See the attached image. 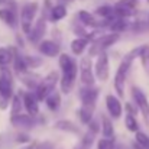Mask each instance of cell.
Segmentation results:
<instances>
[{"instance_id":"obj_1","label":"cell","mask_w":149,"mask_h":149,"mask_svg":"<svg viewBox=\"0 0 149 149\" xmlns=\"http://www.w3.org/2000/svg\"><path fill=\"white\" fill-rule=\"evenodd\" d=\"M141 52H142V47H138V48H133L130 52H127L125 55V58L122 59L119 68H117V72L114 75V90L117 93V96L123 97L125 96V83H126V75H127V71L133 62V59L136 56H141Z\"/></svg>"},{"instance_id":"obj_2","label":"cell","mask_w":149,"mask_h":149,"mask_svg":"<svg viewBox=\"0 0 149 149\" xmlns=\"http://www.w3.org/2000/svg\"><path fill=\"white\" fill-rule=\"evenodd\" d=\"M77 72H78V65L75 61H72L67 68L62 70V75L59 78V86H61V91L64 94L71 93V90L74 88V84L77 80Z\"/></svg>"},{"instance_id":"obj_3","label":"cell","mask_w":149,"mask_h":149,"mask_svg":"<svg viewBox=\"0 0 149 149\" xmlns=\"http://www.w3.org/2000/svg\"><path fill=\"white\" fill-rule=\"evenodd\" d=\"M58 80H59V74H58L56 71H51L49 74L38 84V87H36V94H35V97L38 99V101H44V100L54 91L55 84H56Z\"/></svg>"},{"instance_id":"obj_4","label":"cell","mask_w":149,"mask_h":149,"mask_svg":"<svg viewBox=\"0 0 149 149\" xmlns=\"http://www.w3.org/2000/svg\"><path fill=\"white\" fill-rule=\"evenodd\" d=\"M38 12V3L32 1V3H26L22 10H20V25H22V31L29 35L32 31V20L35 19V15Z\"/></svg>"},{"instance_id":"obj_5","label":"cell","mask_w":149,"mask_h":149,"mask_svg":"<svg viewBox=\"0 0 149 149\" xmlns=\"http://www.w3.org/2000/svg\"><path fill=\"white\" fill-rule=\"evenodd\" d=\"M80 78H81V83L86 87H93L96 84V77H94V72H93V65H91L90 56L83 58L80 61Z\"/></svg>"},{"instance_id":"obj_6","label":"cell","mask_w":149,"mask_h":149,"mask_svg":"<svg viewBox=\"0 0 149 149\" xmlns=\"http://www.w3.org/2000/svg\"><path fill=\"white\" fill-rule=\"evenodd\" d=\"M0 94L7 100L13 97V75L6 67L0 71Z\"/></svg>"},{"instance_id":"obj_7","label":"cell","mask_w":149,"mask_h":149,"mask_svg":"<svg viewBox=\"0 0 149 149\" xmlns=\"http://www.w3.org/2000/svg\"><path fill=\"white\" fill-rule=\"evenodd\" d=\"M94 77H97L100 81H107L109 75H110V67H109V56L106 54V51L100 52L97 55V61L94 65Z\"/></svg>"},{"instance_id":"obj_8","label":"cell","mask_w":149,"mask_h":149,"mask_svg":"<svg viewBox=\"0 0 149 149\" xmlns=\"http://www.w3.org/2000/svg\"><path fill=\"white\" fill-rule=\"evenodd\" d=\"M132 96H133V100L139 109V111L142 113L145 122L149 125V101L148 97L138 88V87H132Z\"/></svg>"},{"instance_id":"obj_9","label":"cell","mask_w":149,"mask_h":149,"mask_svg":"<svg viewBox=\"0 0 149 149\" xmlns=\"http://www.w3.org/2000/svg\"><path fill=\"white\" fill-rule=\"evenodd\" d=\"M106 107H107V111H109L111 119H120L122 117L123 107H122V103L119 101V99L116 96L109 94L106 97Z\"/></svg>"},{"instance_id":"obj_10","label":"cell","mask_w":149,"mask_h":149,"mask_svg":"<svg viewBox=\"0 0 149 149\" xmlns=\"http://www.w3.org/2000/svg\"><path fill=\"white\" fill-rule=\"evenodd\" d=\"M12 125L16 127V129H20V130H28V129H32L35 126V119L31 117L29 114H17V116H13L10 119Z\"/></svg>"},{"instance_id":"obj_11","label":"cell","mask_w":149,"mask_h":149,"mask_svg":"<svg viewBox=\"0 0 149 149\" xmlns=\"http://www.w3.org/2000/svg\"><path fill=\"white\" fill-rule=\"evenodd\" d=\"M45 29H47L45 19L41 17V19L36 22V25L32 26V31H31V33L28 35V36H29V41H31L32 44H38V42H41V39L44 38Z\"/></svg>"},{"instance_id":"obj_12","label":"cell","mask_w":149,"mask_h":149,"mask_svg":"<svg viewBox=\"0 0 149 149\" xmlns=\"http://www.w3.org/2000/svg\"><path fill=\"white\" fill-rule=\"evenodd\" d=\"M22 99H23V107L26 109V111H28V114H29L31 117H33V116H36V114L39 113L38 99L35 97V94L26 93V94L22 96Z\"/></svg>"},{"instance_id":"obj_13","label":"cell","mask_w":149,"mask_h":149,"mask_svg":"<svg viewBox=\"0 0 149 149\" xmlns=\"http://www.w3.org/2000/svg\"><path fill=\"white\" fill-rule=\"evenodd\" d=\"M99 90L94 87H84L80 90V99L81 104H87V106H96V100H97Z\"/></svg>"},{"instance_id":"obj_14","label":"cell","mask_w":149,"mask_h":149,"mask_svg":"<svg viewBox=\"0 0 149 149\" xmlns=\"http://www.w3.org/2000/svg\"><path fill=\"white\" fill-rule=\"evenodd\" d=\"M59 45L54 41H41L39 42V52L44 54L45 56L54 58L56 55H59Z\"/></svg>"},{"instance_id":"obj_15","label":"cell","mask_w":149,"mask_h":149,"mask_svg":"<svg viewBox=\"0 0 149 149\" xmlns=\"http://www.w3.org/2000/svg\"><path fill=\"white\" fill-rule=\"evenodd\" d=\"M0 20H3L7 26L10 28H16V23H17V16L16 13L9 9V7H4V9H0Z\"/></svg>"},{"instance_id":"obj_16","label":"cell","mask_w":149,"mask_h":149,"mask_svg":"<svg viewBox=\"0 0 149 149\" xmlns=\"http://www.w3.org/2000/svg\"><path fill=\"white\" fill-rule=\"evenodd\" d=\"M94 109H96V106L81 104V107H80V110H78V116H80L81 123L88 125V123L93 120V113H94Z\"/></svg>"},{"instance_id":"obj_17","label":"cell","mask_w":149,"mask_h":149,"mask_svg":"<svg viewBox=\"0 0 149 149\" xmlns=\"http://www.w3.org/2000/svg\"><path fill=\"white\" fill-rule=\"evenodd\" d=\"M117 41H119V35L117 33H107V35H101L96 41V44L99 45L100 49L103 51V48H109L113 44H116Z\"/></svg>"},{"instance_id":"obj_18","label":"cell","mask_w":149,"mask_h":149,"mask_svg":"<svg viewBox=\"0 0 149 149\" xmlns=\"http://www.w3.org/2000/svg\"><path fill=\"white\" fill-rule=\"evenodd\" d=\"M55 129L58 130H62V132H70V133H74V135H78L80 133V129L75 123L70 122V120H59L54 125Z\"/></svg>"},{"instance_id":"obj_19","label":"cell","mask_w":149,"mask_h":149,"mask_svg":"<svg viewBox=\"0 0 149 149\" xmlns=\"http://www.w3.org/2000/svg\"><path fill=\"white\" fill-rule=\"evenodd\" d=\"M101 133H103L104 139H113V135H114L113 123L104 114H101Z\"/></svg>"},{"instance_id":"obj_20","label":"cell","mask_w":149,"mask_h":149,"mask_svg":"<svg viewBox=\"0 0 149 149\" xmlns=\"http://www.w3.org/2000/svg\"><path fill=\"white\" fill-rule=\"evenodd\" d=\"M90 44V41L88 39H86V38H75L72 42H71V51H72V54H75V55H81L84 49L87 48V45Z\"/></svg>"},{"instance_id":"obj_21","label":"cell","mask_w":149,"mask_h":149,"mask_svg":"<svg viewBox=\"0 0 149 149\" xmlns=\"http://www.w3.org/2000/svg\"><path fill=\"white\" fill-rule=\"evenodd\" d=\"M78 17H80V20L84 23V25H87V26H99V20L96 19V16L94 15H91L90 12H87V10H78Z\"/></svg>"},{"instance_id":"obj_22","label":"cell","mask_w":149,"mask_h":149,"mask_svg":"<svg viewBox=\"0 0 149 149\" xmlns=\"http://www.w3.org/2000/svg\"><path fill=\"white\" fill-rule=\"evenodd\" d=\"M13 65H15V71L19 72V74H26V62H25V58L19 55L17 51H13Z\"/></svg>"},{"instance_id":"obj_23","label":"cell","mask_w":149,"mask_h":149,"mask_svg":"<svg viewBox=\"0 0 149 149\" xmlns=\"http://www.w3.org/2000/svg\"><path fill=\"white\" fill-rule=\"evenodd\" d=\"M45 103L49 107V110H54V111L58 110L61 107V96H59V93L58 91H52L49 96L45 99Z\"/></svg>"},{"instance_id":"obj_24","label":"cell","mask_w":149,"mask_h":149,"mask_svg":"<svg viewBox=\"0 0 149 149\" xmlns=\"http://www.w3.org/2000/svg\"><path fill=\"white\" fill-rule=\"evenodd\" d=\"M65 16H67V9L62 4H56L51 9V20L58 22V20L64 19Z\"/></svg>"},{"instance_id":"obj_25","label":"cell","mask_w":149,"mask_h":149,"mask_svg":"<svg viewBox=\"0 0 149 149\" xmlns=\"http://www.w3.org/2000/svg\"><path fill=\"white\" fill-rule=\"evenodd\" d=\"M13 62V51L9 48H0V65L4 68Z\"/></svg>"},{"instance_id":"obj_26","label":"cell","mask_w":149,"mask_h":149,"mask_svg":"<svg viewBox=\"0 0 149 149\" xmlns=\"http://www.w3.org/2000/svg\"><path fill=\"white\" fill-rule=\"evenodd\" d=\"M22 107H23V99H22V93L19 91L16 96H13V101H12V117L20 114Z\"/></svg>"},{"instance_id":"obj_27","label":"cell","mask_w":149,"mask_h":149,"mask_svg":"<svg viewBox=\"0 0 149 149\" xmlns=\"http://www.w3.org/2000/svg\"><path fill=\"white\" fill-rule=\"evenodd\" d=\"M96 13L104 17V19H116L114 16V7H110V6H101L96 10Z\"/></svg>"},{"instance_id":"obj_28","label":"cell","mask_w":149,"mask_h":149,"mask_svg":"<svg viewBox=\"0 0 149 149\" xmlns=\"http://www.w3.org/2000/svg\"><path fill=\"white\" fill-rule=\"evenodd\" d=\"M139 58L142 61V65H143L146 75H149V45H142V52H141Z\"/></svg>"},{"instance_id":"obj_29","label":"cell","mask_w":149,"mask_h":149,"mask_svg":"<svg viewBox=\"0 0 149 149\" xmlns=\"http://www.w3.org/2000/svg\"><path fill=\"white\" fill-rule=\"evenodd\" d=\"M125 125H126L127 130H130V132H133V133L139 132V126H138V122H136V117H135V116L126 114V117H125Z\"/></svg>"},{"instance_id":"obj_30","label":"cell","mask_w":149,"mask_h":149,"mask_svg":"<svg viewBox=\"0 0 149 149\" xmlns=\"http://www.w3.org/2000/svg\"><path fill=\"white\" fill-rule=\"evenodd\" d=\"M136 142L141 148L149 149V136L143 132H136Z\"/></svg>"},{"instance_id":"obj_31","label":"cell","mask_w":149,"mask_h":149,"mask_svg":"<svg viewBox=\"0 0 149 149\" xmlns=\"http://www.w3.org/2000/svg\"><path fill=\"white\" fill-rule=\"evenodd\" d=\"M110 29H111L113 32H120V31H126V29H127V25H126L123 20L116 19V20H113V23L110 25Z\"/></svg>"},{"instance_id":"obj_32","label":"cell","mask_w":149,"mask_h":149,"mask_svg":"<svg viewBox=\"0 0 149 149\" xmlns=\"http://www.w3.org/2000/svg\"><path fill=\"white\" fill-rule=\"evenodd\" d=\"M114 139H101L97 143V149H113Z\"/></svg>"},{"instance_id":"obj_33","label":"cell","mask_w":149,"mask_h":149,"mask_svg":"<svg viewBox=\"0 0 149 149\" xmlns=\"http://www.w3.org/2000/svg\"><path fill=\"white\" fill-rule=\"evenodd\" d=\"M16 141H17L19 143H26V142H29V136L25 135V133H19L17 138H16Z\"/></svg>"},{"instance_id":"obj_34","label":"cell","mask_w":149,"mask_h":149,"mask_svg":"<svg viewBox=\"0 0 149 149\" xmlns=\"http://www.w3.org/2000/svg\"><path fill=\"white\" fill-rule=\"evenodd\" d=\"M38 149H54V145L51 142H44L42 145H39Z\"/></svg>"},{"instance_id":"obj_35","label":"cell","mask_w":149,"mask_h":149,"mask_svg":"<svg viewBox=\"0 0 149 149\" xmlns=\"http://www.w3.org/2000/svg\"><path fill=\"white\" fill-rule=\"evenodd\" d=\"M126 110H127V111H129V114H132V116H135V113H136V111H135V109H133V106H132V104H129V103L126 104Z\"/></svg>"},{"instance_id":"obj_36","label":"cell","mask_w":149,"mask_h":149,"mask_svg":"<svg viewBox=\"0 0 149 149\" xmlns=\"http://www.w3.org/2000/svg\"><path fill=\"white\" fill-rule=\"evenodd\" d=\"M33 148H35V143H32V145H29V146H28V148H26V149H33Z\"/></svg>"},{"instance_id":"obj_37","label":"cell","mask_w":149,"mask_h":149,"mask_svg":"<svg viewBox=\"0 0 149 149\" xmlns=\"http://www.w3.org/2000/svg\"><path fill=\"white\" fill-rule=\"evenodd\" d=\"M0 141H1V136H0Z\"/></svg>"},{"instance_id":"obj_38","label":"cell","mask_w":149,"mask_h":149,"mask_svg":"<svg viewBox=\"0 0 149 149\" xmlns=\"http://www.w3.org/2000/svg\"><path fill=\"white\" fill-rule=\"evenodd\" d=\"M148 1H149V0H148Z\"/></svg>"}]
</instances>
